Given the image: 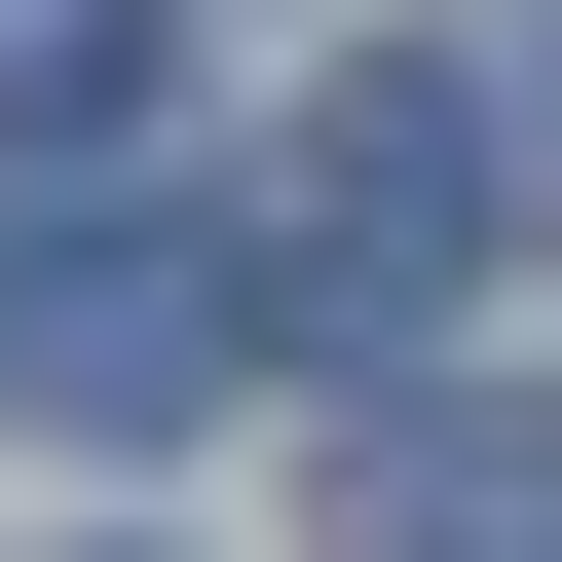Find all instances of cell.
<instances>
[{"instance_id":"6da1fadb","label":"cell","mask_w":562,"mask_h":562,"mask_svg":"<svg viewBox=\"0 0 562 562\" xmlns=\"http://www.w3.org/2000/svg\"><path fill=\"white\" fill-rule=\"evenodd\" d=\"M450 262H487V113H450V76H338L301 188H262V301H301V338H413Z\"/></svg>"},{"instance_id":"7a4b0ae2","label":"cell","mask_w":562,"mask_h":562,"mask_svg":"<svg viewBox=\"0 0 562 562\" xmlns=\"http://www.w3.org/2000/svg\"><path fill=\"white\" fill-rule=\"evenodd\" d=\"M0 375H38V413H188L225 375V262L188 225H38V262H0Z\"/></svg>"},{"instance_id":"3957f363","label":"cell","mask_w":562,"mask_h":562,"mask_svg":"<svg viewBox=\"0 0 562 562\" xmlns=\"http://www.w3.org/2000/svg\"><path fill=\"white\" fill-rule=\"evenodd\" d=\"M338 562H562V413H487V375H375V450H338Z\"/></svg>"},{"instance_id":"277c9868","label":"cell","mask_w":562,"mask_h":562,"mask_svg":"<svg viewBox=\"0 0 562 562\" xmlns=\"http://www.w3.org/2000/svg\"><path fill=\"white\" fill-rule=\"evenodd\" d=\"M150 113V0H0V150H113Z\"/></svg>"}]
</instances>
